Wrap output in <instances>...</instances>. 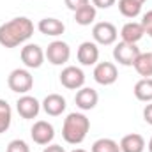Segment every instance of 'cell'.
Wrapping results in <instances>:
<instances>
[{"label":"cell","mask_w":152,"mask_h":152,"mask_svg":"<svg viewBox=\"0 0 152 152\" xmlns=\"http://www.w3.org/2000/svg\"><path fill=\"white\" fill-rule=\"evenodd\" d=\"M34 34V23L27 16L12 18L0 25V44L4 48H16L27 42Z\"/></svg>","instance_id":"1"},{"label":"cell","mask_w":152,"mask_h":152,"mask_svg":"<svg viewBox=\"0 0 152 152\" xmlns=\"http://www.w3.org/2000/svg\"><path fill=\"white\" fill-rule=\"evenodd\" d=\"M90 129V120L87 118V115L73 112L64 118V126H62V136L67 143L71 145H80L85 138L87 133Z\"/></svg>","instance_id":"2"},{"label":"cell","mask_w":152,"mask_h":152,"mask_svg":"<svg viewBox=\"0 0 152 152\" xmlns=\"http://www.w3.org/2000/svg\"><path fill=\"white\" fill-rule=\"evenodd\" d=\"M7 85L16 94H27L34 87V76L30 75L28 69H12L11 75L7 76Z\"/></svg>","instance_id":"3"},{"label":"cell","mask_w":152,"mask_h":152,"mask_svg":"<svg viewBox=\"0 0 152 152\" xmlns=\"http://www.w3.org/2000/svg\"><path fill=\"white\" fill-rule=\"evenodd\" d=\"M140 53H142L140 48H138L136 44H133V42H124V41H120L118 44H115V48H113L115 62H118L120 66H126V67L134 66V62H136V58H138Z\"/></svg>","instance_id":"4"},{"label":"cell","mask_w":152,"mask_h":152,"mask_svg":"<svg viewBox=\"0 0 152 152\" xmlns=\"http://www.w3.org/2000/svg\"><path fill=\"white\" fill-rule=\"evenodd\" d=\"M44 57L48 58L50 64L62 66V64L69 62V58H71V48L64 41H53V42L48 44V48L44 51Z\"/></svg>","instance_id":"5"},{"label":"cell","mask_w":152,"mask_h":152,"mask_svg":"<svg viewBox=\"0 0 152 152\" xmlns=\"http://www.w3.org/2000/svg\"><path fill=\"white\" fill-rule=\"evenodd\" d=\"M20 57H21V62L25 64L27 69H39V67L42 66L44 58H46L42 48H41L39 44H36V42L25 44V46L21 48V51H20Z\"/></svg>","instance_id":"6"},{"label":"cell","mask_w":152,"mask_h":152,"mask_svg":"<svg viewBox=\"0 0 152 152\" xmlns=\"http://www.w3.org/2000/svg\"><path fill=\"white\" fill-rule=\"evenodd\" d=\"M92 37L96 41V44H104V46H110L113 44L117 37H118V32H117V27L110 21H99L94 25L92 28Z\"/></svg>","instance_id":"7"},{"label":"cell","mask_w":152,"mask_h":152,"mask_svg":"<svg viewBox=\"0 0 152 152\" xmlns=\"http://www.w3.org/2000/svg\"><path fill=\"white\" fill-rule=\"evenodd\" d=\"M60 83L69 90H78L85 85V73L76 66H67L60 73Z\"/></svg>","instance_id":"8"},{"label":"cell","mask_w":152,"mask_h":152,"mask_svg":"<svg viewBox=\"0 0 152 152\" xmlns=\"http://www.w3.org/2000/svg\"><path fill=\"white\" fill-rule=\"evenodd\" d=\"M118 78V71H117V66L113 62H99L96 64L94 67V80L99 83V85H113Z\"/></svg>","instance_id":"9"},{"label":"cell","mask_w":152,"mask_h":152,"mask_svg":"<svg viewBox=\"0 0 152 152\" xmlns=\"http://www.w3.org/2000/svg\"><path fill=\"white\" fill-rule=\"evenodd\" d=\"M30 136L37 145H50L51 140L55 138V129H53V126L50 122L37 120L30 129Z\"/></svg>","instance_id":"10"},{"label":"cell","mask_w":152,"mask_h":152,"mask_svg":"<svg viewBox=\"0 0 152 152\" xmlns=\"http://www.w3.org/2000/svg\"><path fill=\"white\" fill-rule=\"evenodd\" d=\"M16 110H18L20 117L30 120V118H36L39 115V112H41V103H39L36 97L23 94V96L16 101Z\"/></svg>","instance_id":"11"},{"label":"cell","mask_w":152,"mask_h":152,"mask_svg":"<svg viewBox=\"0 0 152 152\" xmlns=\"http://www.w3.org/2000/svg\"><path fill=\"white\" fill-rule=\"evenodd\" d=\"M76 57H78V62L81 66H96L97 60H99V48L96 42L92 41H85L80 44L78 51H76Z\"/></svg>","instance_id":"12"},{"label":"cell","mask_w":152,"mask_h":152,"mask_svg":"<svg viewBox=\"0 0 152 152\" xmlns=\"http://www.w3.org/2000/svg\"><path fill=\"white\" fill-rule=\"evenodd\" d=\"M97 101H99V94H97L94 88H90V87H81V88H78V92H76V96H75L76 106H78L80 110H83V112L94 110L96 104H97Z\"/></svg>","instance_id":"13"},{"label":"cell","mask_w":152,"mask_h":152,"mask_svg":"<svg viewBox=\"0 0 152 152\" xmlns=\"http://www.w3.org/2000/svg\"><path fill=\"white\" fill-rule=\"evenodd\" d=\"M41 106L50 117H58V115H62L66 112L67 103L60 94H48L44 97V101L41 103Z\"/></svg>","instance_id":"14"},{"label":"cell","mask_w":152,"mask_h":152,"mask_svg":"<svg viewBox=\"0 0 152 152\" xmlns=\"http://www.w3.org/2000/svg\"><path fill=\"white\" fill-rule=\"evenodd\" d=\"M37 28L41 34L44 36H50V37H57V36H62L64 30H66V25L57 20V18H42L37 23Z\"/></svg>","instance_id":"15"},{"label":"cell","mask_w":152,"mask_h":152,"mask_svg":"<svg viewBox=\"0 0 152 152\" xmlns=\"http://www.w3.org/2000/svg\"><path fill=\"white\" fill-rule=\"evenodd\" d=\"M120 152H143L145 151V140L138 133H131L122 136L120 140Z\"/></svg>","instance_id":"16"},{"label":"cell","mask_w":152,"mask_h":152,"mask_svg":"<svg viewBox=\"0 0 152 152\" xmlns=\"http://www.w3.org/2000/svg\"><path fill=\"white\" fill-rule=\"evenodd\" d=\"M143 34H145V30H143L142 23H138V21H129V23H126V25L122 27V30H120L122 41H124V42H133V44H136L140 39L143 37Z\"/></svg>","instance_id":"17"},{"label":"cell","mask_w":152,"mask_h":152,"mask_svg":"<svg viewBox=\"0 0 152 152\" xmlns=\"http://www.w3.org/2000/svg\"><path fill=\"white\" fill-rule=\"evenodd\" d=\"M134 97L143 103H152V78H142L134 83Z\"/></svg>","instance_id":"18"},{"label":"cell","mask_w":152,"mask_h":152,"mask_svg":"<svg viewBox=\"0 0 152 152\" xmlns=\"http://www.w3.org/2000/svg\"><path fill=\"white\" fill-rule=\"evenodd\" d=\"M96 16H97V9H96L94 5L88 4V5L78 9V11L75 12V21L78 23V25H81V27H88V25L94 23Z\"/></svg>","instance_id":"19"},{"label":"cell","mask_w":152,"mask_h":152,"mask_svg":"<svg viewBox=\"0 0 152 152\" xmlns=\"http://www.w3.org/2000/svg\"><path fill=\"white\" fill-rule=\"evenodd\" d=\"M136 73L143 78H152V53H140L134 66Z\"/></svg>","instance_id":"20"},{"label":"cell","mask_w":152,"mask_h":152,"mask_svg":"<svg viewBox=\"0 0 152 152\" xmlns=\"http://www.w3.org/2000/svg\"><path fill=\"white\" fill-rule=\"evenodd\" d=\"M118 11L126 18H136L142 12V4L136 0H118Z\"/></svg>","instance_id":"21"},{"label":"cell","mask_w":152,"mask_h":152,"mask_svg":"<svg viewBox=\"0 0 152 152\" xmlns=\"http://www.w3.org/2000/svg\"><path fill=\"white\" fill-rule=\"evenodd\" d=\"M11 122H12V110L7 101L0 99V134L11 127Z\"/></svg>","instance_id":"22"},{"label":"cell","mask_w":152,"mask_h":152,"mask_svg":"<svg viewBox=\"0 0 152 152\" xmlns=\"http://www.w3.org/2000/svg\"><path fill=\"white\" fill-rule=\"evenodd\" d=\"M92 152H120V145L112 138H99L92 143Z\"/></svg>","instance_id":"23"},{"label":"cell","mask_w":152,"mask_h":152,"mask_svg":"<svg viewBox=\"0 0 152 152\" xmlns=\"http://www.w3.org/2000/svg\"><path fill=\"white\" fill-rule=\"evenodd\" d=\"M5 152H30L28 149V145H27V142H23V140H12V142H9V145H7V151Z\"/></svg>","instance_id":"24"},{"label":"cell","mask_w":152,"mask_h":152,"mask_svg":"<svg viewBox=\"0 0 152 152\" xmlns=\"http://www.w3.org/2000/svg\"><path fill=\"white\" fill-rule=\"evenodd\" d=\"M142 27H143V30H145V34H149L152 37V11H147L145 14H143V18H142Z\"/></svg>","instance_id":"25"},{"label":"cell","mask_w":152,"mask_h":152,"mask_svg":"<svg viewBox=\"0 0 152 152\" xmlns=\"http://www.w3.org/2000/svg\"><path fill=\"white\" fill-rule=\"evenodd\" d=\"M64 2H66L67 9H71L73 12H76L78 9H81V7H85V5L90 4V0H64Z\"/></svg>","instance_id":"26"},{"label":"cell","mask_w":152,"mask_h":152,"mask_svg":"<svg viewBox=\"0 0 152 152\" xmlns=\"http://www.w3.org/2000/svg\"><path fill=\"white\" fill-rule=\"evenodd\" d=\"M117 0H92V5L96 9H110L112 5H115Z\"/></svg>","instance_id":"27"},{"label":"cell","mask_w":152,"mask_h":152,"mask_svg":"<svg viewBox=\"0 0 152 152\" xmlns=\"http://www.w3.org/2000/svg\"><path fill=\"white\" fill-rule=\"evenodd\" d=\"M143 120H145L149 126H152V103H149V104L143 108Z\"/></svg>","instance_id":"28"},{"label":"cell","mask_w":152,"mask_h":152,"mask_svg":"<svg viewBox=\"0 0 152 152\" xmlns=\"http://www.w3.org/2000/svg\"><path fill=\"white\" fill-rule=\"evenodd\" d=\"M42 152H66V151H64V147H60V145H57V143H50L48 147H44Z\"/></svg>","instance_id":"29"},{"label":"cell","mask_w":152,"mask_h":152,"mask_svg":"<svg viewBox=\"0 0 152 152\" xmlns=\"http://www.w3.org/2000/svg\"><path fill=\"white\" fill-rule=\"evenodd\" d=\"M147 147H149V152H152V136H151V140H149V145Z\"/></svg>","instance_id":"30"},{"label":"cell","mask_w":152,"mask_h":152,"mask_svg":"<svg viewBox=\"0 0 152 152\" xmlns=\"http://www.w3.org/2000/svg\"><path fill=\"white\" fill-rule=\"evenodd\" d=\"M73 152H87V151H83V149H75Z\"/></svg>","instance_id":"31"},{"label":"cell","mask_w":152,"mask_h":152,"mask_svg":"<svg viewBox=\"0 0 152 152\" xmlns=\"http://www.w3.org/2000/svg\"><path fill=\"white\" fill-rule=\"evenodd\" d=\"M136 2H138V4H142V5H143V2H145V0H136Z\"/></svg>","instance_id":"32"}]
</instances>
